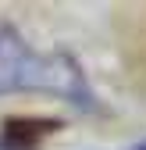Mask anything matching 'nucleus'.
Instances as JSON below:
<instances>
[{
	"instance_id": "nucleus-1",
	"label": "nucleus",
	"mask_w": 146,
	"mask_h": 150,
	"mask_svg": "<svg viewBox=\"0 0 146 150\" xmlns=\"http://www.w3.org/2000/svg\"><path fill=\"white\" fill-rule=\"evenodd\" d=\"M14 89H39L64 97L79 107H93L86 75L68 54H36L11 25H4L0 29V93Z\"/></svg>"
},
{
	"instance_id": "nucleus-2",
	"label": "nucleus",
	"mask_w": 146,
	"mask_h": 150,
	"mask_svg": "<svg viewBox=\"0 0 146 150\" xmlns=\"http://www.w3.org/2000/svg\"><path fill=\"white\" fill-rule=\"evenodd\" d=\"M57 122H39V118H11L4 122V132H0V150H32L46 132H53Z\"/></svg>"
},
{
	"instance_id": "nucleus-3",
	"label": "nucleus",
	"mask_w": 146,
	"mask_h": 150,
	"mask_svg": "<svg viewBox=\"0 0 146 150\" xmlns=\"http://www.w3.org/2000/svg\"><path fill=\"white\" fill-rule=\"evenodd\" d=\"M132 150H146V139H142V143H135V146H132Z\"/></svg>"
}]
</instances>
